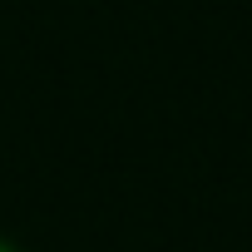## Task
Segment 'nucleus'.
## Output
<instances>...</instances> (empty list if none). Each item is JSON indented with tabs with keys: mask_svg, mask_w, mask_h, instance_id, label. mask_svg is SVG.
I'll list each match as a JSON object with an SVG mask.
<instances>
[{
	"mask_svg": "<svg viewBox=\"0 0 252 252\" xmlns=\"http://www.w3.org/2000/svg\"><path fill=\"white\" fill-rule=\"evenodd\" d=\"M0 252H20V247H15V242H10V237H0Z\"/></svg>",
	"mask_w": 252,
	"mask_h": 252,
	"instance_id": "obj_1",
	"label": "nucleus"
}]
</instances>
